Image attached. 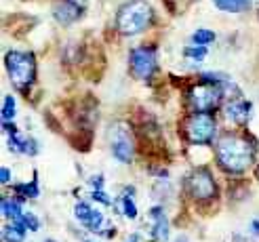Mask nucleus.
Segmentation results:
<instances>
[{"instance_id": "nucleus-19", "label": "nucleus", "mask_w": 259, "mask_h": 242, "mask_svg": "<svg viewBox=\"0 0 259 242\" xmlns=\"http://www.w3.org/2000/svg\"><path fill=\"white\" fill-rule=\"evenodd\" d=\"M120 207H122V213H124L126 219H135L137 217V207H135V202H133L131 196H122L120 198Z\"/></svg>"}, {"instance_id": "nucleus-23", "label": "nucleus", "mask_w": 259, "mask_h": 242, "mask_svg": "<svg viewBox=\"0 0 259 242\" xmlns=\"http://www.w3.org/2000/svg\"><path fill=\"white\" fill-rule=\"evenodd\" d=\"M93 200H97V202H101V205H112V200H110V196L103 192V189H93Z\"/></svg>"}, {"instance_id": "nucleus-11", "label": "nucleus", "mask_w": 259, "mask_h": 242, "mask_svg": "<svg viewBox=\"0 0 259 242\" xmlns=\"http://www.w3.org/2000/svg\"><path fill=\"white\" fill-rule=\"evenodd\" d=\"M3 215L13 223L21 221L23 211H21V202L17 198H3Z\"/></svg>"}, {"instance_id": "nucleus-18", "label": "nucleus", "mask_w": 259, "mask_h": 242, "mask_svg": "<svg viewBox=\"0 0 259 242\" xmlns=\"http://www.w3.org/2000/svg\"><path fill=\"white\" fill-rule=\"evenodd\" d=\"M215 40V32L213 30H206V28H200L192 34V42L194 44H198V46H206L209 42Z\"/></svg>"}, {"instance_id": "nucleus-2", "label": "nucleus", "mask_w": 259, "mask_h": 242, "mask_svg": "<svg viewBox=\"0 0 259 242\" xmlns=\"http://www.w3.org/2000/svg\"><path fill=\"white\" fill-rule=\"evenodd\" d=\"M154 21V9L146 0H128L116 13V30L124 36H135L148 30Z\"/></svg>"}, {"instance_id": "nucleus-10", "label": "nucleus", "mask_w": 259, "mask_h": 242, "mask_svg": "<svg viewBox=\"0 0 259 242\" xmlns=\"http://www.w3.org/2000/svg\"><path fill=\"white\" fill-rule=\"evenodd\" d=\"M251 101H244V99H234L226 106V118L234 124H244L251 118Z\"/></svg>"}, {"instance_id": "nucleus-26", "label": "nucleus", "mask_w": 259, "mask_h": 242, "mask_svg": "<svg viewBox=\"0 0 259 242\" xmlns=\"http://www.w3.org/2000/svg\"><path fill=\"white\" fill-rule=\"evenodd\" d=\"M0 181H3L5 185L11 181V171H9L7 167H3V169H0Z\"/></svg>"}, {"instance_id": "nucleus-14", "label": "nucleus", "mask_w": 259, "mask_h": 242, "mask_svg": "<svg viewBox=\"0 0 259 242\" xmlns=\"http://www.w3.org/2000/svg\"><path fill=\"white\" fill-rule=\"evenodd\" d=\"M95 209H91V205H87V202H78V205L74 207V215H76V219H78L84 227H89V223L93 221L95 217Z\"/></svg>"}, {"instance_id": "nucleus-16", "label": "nucleus", "mask_w": 259, "mask_h": 242, "mask_svg": "<svg viewBox=\"0 0 259 242\" xmlns=\"http://www.w3.org/2000/svg\"><path fill=\"white\" fill-rule=\"evenodd\" d=\"M152 236L156 240H166L169 238V219H166V215H160V217L154 219Z\"/></svg>"}, {"instance_id": "nucleus-3", "label": "nucleus", "mask_w": 259, "mask_h": 242, "mask_svg": "<svg viewBox=\"0 0 259 242\" xmlns=\"http://www.w3.org/2000/svg\"><path fill=\"white\" fill-rule=\"evenodd\" d=\"M5 66L9 72L11 82L15 84L19 91H28L36 80V57L30 51H17L13 49L5 57Z\"/></svg>"}, {"instance_id": "nucleus-8", "label": "nucleus", "mask_w": 259, "mask_h": 242, "mask_svg": "<svg viewBox=\"0 0 259 242\" xmlns=\"http://www.w3.org/2000/svg\"><path fill=\"white\" fill-rule=\"evenodd\" d=\"M186 185H188V192L194 200H200V202H206V200H213L215 194H217V183L213 179V175L209 169H194L190 173V177L186 179Z\"/></svg>"}, {"instance_id": "nucleus-13", "label": "nucleus", "mask_w": 259, "mask_h": 242, "mask_svg": "<svg viewBox=\"0 0 259 242\" xmlns=\"http://www.w3.org/2000/svg\"><path fill=\"white\" fill-rule=\"evenodd\" d=\"M213 5L224 13H240L251 9V0H213Z\"/></svg>"}, {"instance_id": "nucleus-21", "label": "nucleus", "mask_w": 259, "mask_h": 242, "mask_svg": "<svg viewBox=\"0 0 259 242\" xmlns=\"http://www.w3.org/2000/svg\"><path fill=\"white\" fill-rule=\"evenodd\" d=\"M21 223L25 225V230H30V232H36L38 227H40V221L36 219V215H34V213H23Z\"/></svg>"}, {"instance_id": "nucleus-17", "label": "nucleus", "mask_w": 259, "mask_h": 242, "mask_svg": "<svg viewBox=\"0 0 259 242\" xmlns=\"http://www.w3.org/2000/svg\"><path fill=\"white\" fill-rule=\"evenodd\" d=\"M15 112H17V101L13 95H5L3 99V122H11L15 118Z\"/></svg>"}, {"instance_id": "nucleus-15", "label": "nucleus", "mask_w": 259, "mask_h": 242, "mask_svg": "<svg viewBox=\"0 0 259 242\" xmlns=\"http://www.w3.org/2000/svg\"><path fill=\"white\" fill-rule=\"evenodd\" d=\"M15 192L19 194V202H23L25 198H38V194H40V189H38V183H36V177H34V181L30 183H19L15 185Z\"/></svg>"}, {"instance_id": "nucleus-27", "label": "nucleus", "mask_w": 259, "mask_h": 242, "mask_svg": "<svg viewBox=\"0 0 259 242\" xmlns=\"http://www.w3.org/2000/svg\"><path fill=\"white\" fill-rule=\"evenodd\" d=\"M251 230H253V234L255 236H259V221L255 219V221H251Z\"/></svg>"}, {"instance_id": "nucleus-7", "label": "nucleus", "mask_w": 259, "mask_h": 242, "mask_svg": "<svg viewBox=\"0 0 259 242\" xmlns=\"http://www.w3.org/2000/svg\"><path fill=\"white\" fill-rule=\"evenodd\" d=\"M128 63H131V72L137 80H150L158 66L156 49L148 46V44L135 46L131 53H128Z\"/></svg>"}, {"instance_id": "nucleus-9", "label": "nucleus", "mask_w": 259, "mask_h": 242, "mask_svg": "<svg viewBox=\"0 0 259 242\" xmlns=\"http://www.w3.org/2000/svg\"><path fill=\"white\" fill-rule=\"evenodd\" d=\"M82 15V9L76 0H55L53 5V17L61 25H70Z\"/></svg>"}, {"instance_id": "nucleus-12", "label": "nucleus", "mask_w": 259, "mask_h": 242, "mask_svg": "<svg viewBox=\"0 0 259 242\" xmlns=\"http://www.w3.org/2000/svg\"><path fill=\"white\" fill-rule=\"evenodd\" d=\"M25 225L21 221L17 223H11V225H5L3 227V240L5 242H23L25 240Z\"/></svg>"}, {"instance_id": "nucleus-28", "label": "nucleus", "mask_w": 259, "mask_h": 242, "mask_svg": "<svg viewBox=\"0 0 259 242\" xmlns=\"http://www.w3.org/2000/svg\"><path fill=\"white\" fill-rule=\"evenodd\" d=\"M175 242H190V240H188V238H186V236H179V238H177V240H175Z\"/></svg>"}, {"instance_id": "nucleus-22", "label": "nucleus", "mask_w": 259, "mask_h": 242, "mask_svg": "<svg viewBox=\"0 0 259 242\" xmlns=\"http://www.w3.org/2000/svg\"><path fill=\"white\" fill-rule=\"evenodd\" d=\"M23 154H28V156H36L38 154V141L34 137H30L28 141H25V150H23Z\"/></svg>"}, {"instance_id": "nucleus-25", "label": "nucleus", "mask_w": 259, "mask_h": 242, "mask_svg": "<svg viewBox=\"0 0 259 242\" xmlns=\"http://www.w3.org/2000/svg\"><path fill=\"white\" fill-rule=\"evenodd\" d=\"M3 129H5V133L9 135V137H13V135H17L19 131H17V126L13 124V122H3Z\"/></svg>"}, {"instance_id": "nucleus-20", "label": "nucleus", "mask_w": 259, "mask_h": 242, "mask_svg": "<svg viewBox=\"0 0 259 242\" xmlns=\"http://www.w3.org/2000/svg\"><path fill=\"white\" fill-rule=\"evenodd\" d=\"M184 55H186V57H190V59L200 61V59H204V55H206V46H198V44L188 46V49L184 51Z\"/></svg>"}, {"instance_id": "nucleus-4", "label": "nucleus", "mask_w": 259, "mask_h": 242, "mask_svg": "<svg viewBox=\"0 0 259 242\" xmlns=\"http://www.w3.org/2000/svg\"><path fill=\"white\" fill-rule=\"evenodd\" d=\"M181 131L186 139L194 146H206L215 139L217 122L211 114H190V116L181 122Z\"/></svg>"}, {"instance_id": "nucleus-6", "label": "nucleus", "mask_w": 259, "mask_h": 242, "mask_svg": "<svg viewBox=\"0 0 259 242\" xmlns=\"http://www.w3.org/2000/svg\"><path fill=\"white\" fill-rule=\"evenodd\" d=\"M108 141H110V150H112V156L120 162H131L133 160V137H131V126L126 122H114L110 124L108 129Z\"/></svg>"}, {"instance_id": "nucleus-29", "label": "nucleus", "mask_w": 259, "mask_h": 242, "mask_svg": "<svg viewBox=\"0 0 259 242\" xmlns=\"http://www.w3.org/2000/svg\"><path fill=\"white\" fill-rule=\"evenodd\" d=\"M47 242H55V240H47Z\"/></svg>"}, {"instance_id": "nucleus-1", "label": "nucleus", "mask_w": 259, "mask_h": 242, "mask_svg": "<svg viewBox=\"0 0 259 242\" xmlns=\"http://www.w3.org/2000/svg\"><path fill=\"white\" fill-rule=\"evenodd\" d=\"M255 152H257V143L249 135L226 133L215 143L217 164L232 175H240L247 171L255 160Z\"/></svg>"}, {"instance_id": "nucleus-31", "label": "nucleus", "mask_w": 259, "mask_h": 242, "mask_svg": "<svg viewBox=\"0 0 259 242\" xmlns=\"http://www.w3.org/2000/svg\"><path fill=\"white\" fill-rule=\"evenodd\" d=\"M257 173H259V171H257Z\"/></svg>"}, {"instance_id": "nucleus-30", "label": "nucleus", "mask_w": 259, "mask_h": 242, "mask_svg": "<svg viewBox=\"0 0 259 242\" xmlns=\"http://www.w3.org/2000/svg\"><path fill=\"white\" fill-rule=\"evenodd\" d=\"M87 242H91V240H87Z\"/></svg>"}, {"instance_id": "nucleus-5", "label": "nucleus", "mask_w": 259, "mask_h": 242, "mask_svg": "<svg viewBox=\"0 0 259 242\" xmlns=\"http://www.w3.org/2000/svg\"><path fill=\"white\" fill-rule=\"evenodd\" d=\"M224 97L222 86L198 82L188 91V104L194 114H211Z\"/></svg>"}, {"instance_id": "nucleus-24", "label": "nucleus", "mask_w": 259, "mask_h": 242, "mask_svg": "<svg viewBox=\"0 0 259 242\" xmlns=\"http://www.w3.org/2000/svg\"><path fill=\"white\" fill-rule=\"evenodd\" d=\"M89 183L93 185V189H103V175H93Z\"/></svg>"}]
</instances>
